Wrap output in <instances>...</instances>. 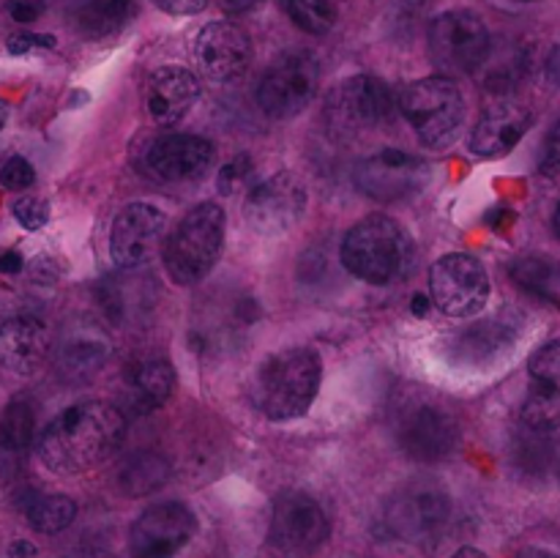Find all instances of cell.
Masks as SVG:
<instances>
[{
    "mask_svg": "<svg viewBox=\"0 0 560 558\" xmlns=\"http://www.w3.org/2000/svg\"><path fill=\"white\" fill-rule=\"evenodd\" d=\"M126 438V416L102 399H85L55 416L38 435V457L63 476L85 474L107 463Z\"/></svg>",
    "mask_w": 560,
    "mask_h": 558,
    "instance_id": "1",
    "label": "cell"
},
{
    "mask_svg": "<svg viewBox=\"0 0 560 558\" xmlns=\"http://www.w3.org/2000/svg\"><path fill=\"white\" fill-rule=\"evenodd\" d=\"M323 361L306 345L277 350L257 367L252 399L271 421H293L312 408L320 388Z\"/></svg>",
    "mask_w": 560,
    "mask_h": 558,
    "instance_id": "2",
    "label": "cell"
},
{
    "mask_svg": "<svg viewBox=\"0 0 560 558\" xmlns=\"http://www.w3.org/2000/svg\"><path fill=\"white\" fill-rule=\"evenodd\" d=\"M342 266L370 284H392L413 268V241L392 217L372 213L348 230L342 241Z\"/></svg>",
    "mask_w": 560,
    "mask_h": 558,
    "instance_id": "3",
    "label": "cell"
},
{
    "mask_svg": "<svg viewBox=\"0 0 560 558\" xmlns=\"http://www.w3.org/2000/svg\"><path fill=\"white\" fill-rule=\"evenodd\" d=\"M224 228L228 219L217 202H200L180 219L164 244V268L175 284H197L211 274L222 255Z\"/></svg>",
    "mask_w": 560,
    "mask_h": 558,
    "instance_id": "4",
    "label": "cell"
},
{
    "mask_svg": "<svg viewBox=\"0 0 560 558\" xmlns=\"http://www.w3.org/2000/svg\"><path fill=\"white\" fill-rule=\"evenodd\" d=\"M399 109L424 146L443 151L465 124V96L448 77H424L399 93Z\"/></svg>",
    "mask_w": 560,
    "mask_h": 558,
    "instance_id": "5",
    "label": "cell"
},
{
    "mask_svg": "<svg viewBox=\"0 0 560 558\" xmlns=\"http://www.w3.org/2000/svg\"><path fill=\"white\" fill-rule=\"evenodd\" d=\"M492 49L481 14L470 9L443 11L430 25V58L443 74H470L485 66Z\"/></svg>",
    "mask_w": 560,
    "mask_h": 558,
    "instance_id": "6",
    "label": "cell"
},
{
    "mask_svg": "<svg viewBox=\"0 0 560 558\" xmlns=\"http://www.w3.org/2000/svg\"><path fill=\"white\" fill-rule=\"evenodd\" d=\"M394 113V96L377 77L355 74L339 82L326 98V120L334 135L359 137L386 124Z\"/></svg>",
    "mask_w": 560,
    "mask_h": 558,
    "instance_id": "7",
    "label": "cell"
},
{
    "mask_svg": "<svg viewBox=\"0 0 560 558\" xmlns=\"http://www.w3.org/2000/svg\"><path fill=\"white\" fill-rule=\"evenodd\" d=\"M320 80V69L312 53L293 49L273 60L257 85V104L273 120L299 115L312 102Z\"/></svg>",
    "mask_w": 560,
    "mask_h": 558,
    "instance_id": "8",
    "label": "cell"
},
{
    "mask_svg": "<svg viewBox=\"0 0 560 558\" xmlns=\"http://www.w3.org/2000/svg\"><path fill=\"white\" fill-rule=\"evenodd\" d=\"M432 304L448 317H474L490 301V277L479 257L454 252L430 268Z\"/></svg>",
    "mask_w": 560,
    "mask_h": 558,
    "instance_id": "9",
    "label": "cell"
},
{
    "mask_svg": "<svg viewBox=\"0 0 560 558\" xmlns=\"http://www.w3.org/2000/svg\"><path fill=\"white\" fill-rule=\"evenodd\" d=\"M430 164L399 148H383L372 156L361 159L353 170L359 191L381 202L408 200L430 184Z\"/></svg>",
    "mask_w": 560,
    "mask_h": 558,
    "instance_id": "10",
    "label": "cell"
},
{
    "mask_svg": "<svg viewBox=\"0 0 560 558\" xmlns=\"http://www.w3.org/2000/svg\"><path fill=\"white\" fill-rule=\"evenodd\" d=\"M271 545L293 558H306L328 539V518L320 503L301 490H284L273 501Z\"/></svg>",
    "mask_w": 560,
    "mask_h": 558,
    "instance_id": "11",
    "label": "cell"
},
{
    "mask_svg": "<svg viewBox=\"0 0 560 558\" xmlns=\"http://www.w3.org/2000/svg\"><path fill=\"white\" fill-rule=\"evenodd\" d=\"M197 518L186 503L164 501L148 507L129 531L131 558H173L195 536Z\"/></svg>",
    "mask_w": 560,
    "mask_h": 558,
    "instance_id": "12",
    "label": "cell"
},
{
    "mask_svg": "<svg viewBox=\"0 0 560 558\" xmlns=\"http://www.w3.org/2000/svg\"><path fill=\"white\" fill-rule=\"evenodd\" d=\"M397 441L416 463H441L457 449L459 425L441 405L416 403L399 416Z\"/></svg>",
    "mask_w": 560,
    "mask_h": 558,
    "instance_id": "13",
    "label": "cell"
},
{
    "mask_svg": "<svg viewBox=\"0 0 560 558\" xmlns=\"http://www.w3.org/2000/svg\"><path fill=\"white\" fill-rule=\"evenodd\" d=\"M306 211V186L293 173H277L257 184L244 202V217L255 233L279 235L301 222Z\"/></svg>",
    "mask_w": 560,
    "mask_h": 558,
    "instance_id": "14",
    "label": "cell"
},
{
    "mask_svg": "<svg viewBox=\"0 0 560 558\" xmlns=\"http://www.w3.org/2000/svg\"><path fill=\"white\" fill-rule=\"evenodd\" d=\"M167 219L151 202H131L115 217L109 233V255L124 271H137L156 257Z\"/></svg>",
    "mask_w": 560,
    "mask_h": 558,
    "instance_id": "15",
    "label": "cell"
},
{
    "mask_svg": "<svg viewBox=\"0 0 560 558\" xmlns=\"http://www.w3.org/2000/svg\"><path fill=\"white\" fill-rule=\"evenodd\" d=\"M452 518V501L438 487H408L383 509V525L394 539L421 542L435 536Z\"/></svg>",
    "mask_w": 560,
    "mask_h": 558,
    "instance_id": "16",
    "label": "cell"
},
{
    "mask_svg": "<svg viewBox=\"0 0 560 558\" xmlns=\"http://www.w3.org/2000/svg\"><path fill=\"white\" fill-rule=\"evenodd\" d=\"M197 69L211 82H233L246 74L252 63V38L230 20L208 22L195 42Z\"/></svg>",
    "mask_w": 560,
    "mask_h": 558,
    "instance_id": "17",
    "label": "cell"
},
{
    "mask_svg": "<svg viewBox=\"0 0 560 558\" xmlns=\"http://www.w3.org/2000/svg\"><path fill=\"white\" fill-rule=\"evenodd\" d=\"M213 164V146L197 135H167L151 142L142 167L164 184H184L206 175Z\"/></svg>",
    "mask_w": 560,
    "mask_h": 558,
    "instance_id": "18",
    "label": "cell"
},
{
    "mask_svg": "<svg viewBox=\"0 0 560 558\" xmlns=\"http://www.w3.org/2000/svg\"><path fill=\"white\" fill-rule=\"evenodd\" d=\"M530 388L523 403V425L558 430L560 427V339L541 345L528 361Z\"/></svg>",
    "mask_w": 560,
    "mask_h": 558,
    "instance_id": "19",
    "label": "cell"
},
{
    "mask_svg": "<svg viewBox=\"0 0 560 558\" xmlns=\"http://www.w3.org/2000/svg\"><path fill=\"white\" fill-rule=\"evenodd\" d=\"M530 120H534V115L525 104L509 102V98L490 104L470 131V151L481 159L506 156L530 129Z\"/></svg>",
    "mask_w": 560,
    "mask_h": 558,
    "instance_id": "20",
    "label": "cell"
},
{
    "mask_svg": "<svg viewBox=\"0 0 560 558\" xmlns=\"http://www.w3.org/2000/svg\"><path fill=\"white\" fill-rule=\"evenodd\" d=\"M200 96V82L189 69L180 66H162L151 71L145 82V107L148 115L159 126H175L189 115Z\"/></svg>",
    "mask_w": 560,
    "mask_h": 558,
    "instance_id": "21",
    "label": "cell"
},
{
    "mask_svg": "<svg viewBox=\"0 0 560 558\" xmlns=\"http://www.w3.org/2000/svg\"><path fill=\"white\" fill-rule=\"evenodd\" d=\"M49 328L38 317L16 315L0 323V367L14 375H33L47 361Z\"/></svg>",
    "mask_w": 560,
    "mask_h": 558,
    "instance_id": "22",
    "label": "cell"
},
{
    "mask_svg": "<svg viewBox=\"0 0 560 558\" xmlns=\"http://www.w3.org/2000/svg\"><path fill=\"white\" fill-rule=\"evenodd\" d=\"M520 334L517 315H495L479 321L476 326L465 328L454 339V361L468 367H481L503 356V350H512Z\"/></svg>",
    "mask_w": 560,
    "mask_h": 558,
    "instance_id": "23",
    "label": "cell"
},
{
    "mask_svg": "<svg viewBox=\"0 0 560 558\" xmlns=\"http://www.w3.org/2000/svg\"><path fill=\"white\" fill-rule=\"evenodd\" d=\"M173 364L167 359H159V356L137 361L129 370V375H126V397H129V405L137 414L162 408L170 399V394H173Z\"/></svg>",
    "mask_w": 560,
    "mask_h": 558,
    "instance_id": "24",
    "label": "cell"
},
{
    "mask_svg": "<svg viewBox=\"0 0 560 558\" xmlns=\"http://www.w3.org/2000/svg\"><path fill=\"white\" fill-rule=\"evenodd\" d=\"M109 359V342L96 328H77L60 342L58 370L69 381H88Z\"/></svg>",
    "mask_w": 560,
    "mask_h": 558,
    "instance_id": "25",
    "label": "cell"
},
{
    "mask_svg": "<svg viewBox=\"0 0 560 558\" xmlns=\"http://www.w3.org/2000/svg\"><path fill=\"white\" fill-rule=\"evenodd\" d=\"M558 454L556 430L520 425L512 441V463L525 476H545L552 468Z\"/></svg>",
    "mask_w": 560,
    "mask_h": 558,
    "instance_id": "26",
    "label": "cell"
},
{
    "mask_svg": "<svg viewBox=\"0 0 560 558\" xmlns=\"http://www.w3.org/2000/svg\"><path fill=\"white\" fill-rule=\"evenodd\" d=\"M514 284L534 299L560 304V263L550 255H525L509 266Z\"/></svg>",
    "mask_w": 560,
    "mask_h": 558,
    "instance_id": "27",
    "label": "cell"
},
{
    "mask_svg": "<svg viewBox=\"0 0 560 558\" xmlns=\"http://www.w3.org/2000/svg\"><path fill=\"white\" fill-rule=\"evenodd\" d=\"M173 465L159 452H137L120 465L118 485L126 496H148L167 485Z\"/></svg>",
    "mask_w": 560,
    "mask_h": 558,
    "instance_id": "28",
    "label": "cell"
},
{
    "mask_svg": "<svg viewBox=\"0 0 560 558\" xmlns=\"http://www.w3.org/2000/svg\"><path fill=\"white\" fill-rule=\"evenodd\" d=\"M135 3L137 0H88L77 11V27L91 38L109 36L124 27Z\"/></svg>",
    "mask_w": 560,
    "mask_h": 558,
    "instance_id": "29",
    "label": "cell"
},
{
    "mask_svg": "<svg viewBox=\"0 0 560 558\" xmlns=\"http://www.w3.org/2000/svg\"><path fill=\"white\" fill-rule=\"evenodd\" d=\"M36 432V414L27 399H14L0 416V452L16 457L25 452Z\"/></svg>",
    "mask_w": 560,
    "mask_h": 558,
    "instance_id": "30",
    "label": "cell"
},
{
    "mask_svg": "<svg viewBox=\"0 0 560 558\" xmlns=\"http://www.w3.org/2000/svg\"><path fill=\"white\" fill-rule=\"evenodd\" d=\"M25 518L31 528L42 531V534H58V531L69 528L71 520L77 518V503L69 496H31L25 501Z\"/></svg>",
    "mask_w": 560,
    "mask_h": 558,
    "instance_id": "31",
    "label": "cell"
},
{
    "mask_svg": "<svg viewBox=\"0 0 560 558\" xmlns=\"http://www.w3.org/2000/svg\"><path fill=\"white\" fill-rule=\"evenodd\" d=\"M279 9L290 16L295 27L312 36H323L337 22V9L331 0H279Z\"/></svg>",
    "mask_w": 560,
    "mask_h": 558,
    "instance_id": "32",
    "label": "cell"
},
{
    "mask_svg": "<svg viewBox=\"0 0 560 558\" xmlns=\"http://www.w3.org/2000/svg\"><path fill=\"white\" fill-rule=\"evenodd\" d=\"M487 74L485 85L490 88L492 93H506L517 85L520 77L525 74V55L520 49H509V53H501L498 58H490L487 55L485 60Z\"/></svg>",
    "mask_w": 560,
    "mask_h": 558,
    "instance_id": "33",
    "label": "cell"
},
{
    "mask_svg": "<svg viewBox=\"0 0 560 558\" xmlns=\"http://www.w3.org/2000/svg\"><path fill=\"white\" fill-rule=\"evenodd\" d=\"M252 173H255V162H252L246 153H238L230 162H224L217 173V186L222 195H235L238 189H244L249 184Z\"/></svg>",
    "mask_w": 560,
    "mask_h": 558,
    "instance_id": "34",
    "label": "cell"
},
{
    "mask_svg": "<svg viewBox=\"0 0 560 558\" xmlns=\"http://www.w3.org/2000/svg\"><path fill=\"white\" fill-rule=\"evenodd\" d=\"M36 184V170L27 159L11 156L5 159L3 167H0V186L11 191H25Z\"/></svg>",
    "mask_w": 560,
    "mask_h": 558,
    "instance_id": "35",
    "label": "cell"
},
{
    "mask_svg": "<svg viewBox=\"0 0 560 558\" xmlns=\"http://www.w3.org/2000/svg\"><path fill=\"white\" fill-rule=\"evenodd\" d=\"M14 219L22 224L25 230H42L44 224L49 222V206L44 200H38V197L27 195V197H20V200L14 202Z\"/></svg>",
    "mask_w": 560,
    "mask_h": 558,
    "instance_id": "36",
    "label": "cell"
},
{
    "mask_svg": "<svg viewBox=\"0 0 560 558\" xmlns=\"http://www.w3.org/2000/svg\"><path fill=\"white\" fill-rule=\"evenodd\" d=\"M539 170L550 178H560V120L550 129L545 140V151H541Z\"/></svg>",
    "mask_w": 560,
    "mask_h": 558,
    "instance_id": "37",
    "label": "cell"
},
{
    "mask_svg": "<svg viewBox=\"0 0 560 558\" xmlns=\"http://www.w3.org/2000/svg\"><path fill=\"white\" fill-rule=\"evenodd\" d=\"M55 47V36L49 33H20V36L9 38V53L11 55H25L31 49H49Z\"/></svg>",
    "mask_w": 560,
    "mask_h": 558,
    "instance_id": "38",
    "label": "cell"
},
{
    "mask_svg": "<svg viewBox=\"0 0 560 558\" xmlns=\"http://www.w3.org/2000/svg\"><path fill=\"white\" fill-rule=\"evenodd\" d=\"M44 11V0H9V14L14 22H36Z\"/></svg>",
    "mask_w": 560,
    "mask_h": 558,
    "instance_id": "39",
    "label": "cell"
},
{
    "mask_svg": "<svg viewBox=\"0 0 560 558\" xmlns=\"http://www.w3.org/2000/svg\"><path fill=\"white\" fill-rule=\"evenodd\" d=\"M213 0H156V5L167 14L175 16H186V14H197V11L208 9Z\"/></svg>",
    "mask_w": 560,
    "mask_h": 558,
    "instance_id": "40",
    "label": "cell"
},
{
    "mask_svg": "<svg viewBox=\"0 0 560 558\" xmlns=\"http://www.w3.org/2000/svg\"><path fill=\"white\" fill-rule=\"evenodd\" d=\"M22 266H25V260H22L20 252H5V255H0V274H20Z\"/></svg>",
    "mask_w": 560,
    "mask_h": 558,
    "instance_id": "41",
    "label": "cell"
},
{
    "mask_svg": "<svg viewBox=\"0 0 560 558\" xmlns=\"http://www.w3.org/2000/svg\"><path fill=\"white\" fill-rule=\"evenodd\" d=\"M547 77H550V82L560 85V44L552 49L550 58H547Z\"/></svg>",
    "mask_w": 560,
    "mask_h": 558,
    "instance_id": "42",
    "label": "cell"
},
{
    "mask_svg": "<svg viewBox=\"0 0 560 558\" xmlns=\"http://www.w3.org/2000/svg\"><path fill=\"white\" fill-rule=\"evenodd\" d=\"M9 556L11 558H33V556H36V547H33L31 542L20 539V542H14V545H11Z\"/></svg>",
    "mask_w": 560,
    "mask_h": 558,
    "instance_id": "43",
    "label": "cell"
},
{
    "mask_svg": "<svg viewBox=\"0 0 560 558\" xmlns=\"http://www.w3.org/2000/svg\"><path fill=\"white\" fill-rule=\"evenodd\" d=\"M430 306H432V299H427V295H416L413 299V304H410V312H413V315H419V317H424L427 312H430Z\"/></svg>",
    "mask_w": 560,
    "mask_h": 558,
    "instance_id": "44",
    "label": "cell"
},
{
    "mask_svg": "<svg viewBox=\"0 0 560 558\" xmlns=\"http://www.w3.org/2000/svg\"><path fill=\"white\" fill-rule=\"evenodd\" d=\"M228 11H246L257 3V0H219Z\"/></svg>",
    "mask_w": 560,
    "mask_h": 558,
    "instance_id": "45",
    "label": "cell"
},
{
    "mask_svg": "<svg viewBox=\"0 0 560 558\" xmlns=\"http://www.w3.org/2000/svg\"><path fill=\"white\" fill-rule=\"evenodd\" d=\"M517 558H560V556H556V553L550 550H539V547H528V550L520 553Z\"/></svg>",
    "mask_w": 560,
    "mask_h": 558,
    "instance_id": "46",
    "label": "cell"
},
{
    "mask_svg": "<svg viewBox=\"0 0 560 558\" xmlns=\"http://www.w3.org/2000/svg\"><path fill=\"white\" fill-rule=\"evenodd\" d=\"M452 558H490V556H487V553H481V550H476V547H463V550L454 553Z\"/></svg>",
    "mask_w": 560,
    "mask_h": 558,
    "instance_id": "47",
    "label": "cell"
},
{
    "mask_svg": "<svg viewBox=\"0 0 560 558\" xmlns=\"http://www.w3.org/2000/svg\"><path fill=\"white\" fill-rule=\"evenodd\" d=\"M69 558H113V556H107V553H98V550H88V553H74V556H69Z\"/></svg>",
    "mask_w": 560,
    "mask_h": 558,
    "instance_id": "48",
    "label": "cell"
},
{
    "mask_svg": "<svg viewBox=\"0 0 560 558\" xmlns=\"http://www.w3.org/2000/svg\"><path fill=\"white\" fill-rule=\"evenodd\" d=\"M5 118H9V107H5V102L0 98V129L5 126Z\"/></svg>",
    "mask_w": 560,
    "mask_h": 558,
    "instance_id": "49",
    "label": "cell"
},
{
    "mask_svg": "<svg viewBox=\"0 0 560 558\" xmlns=\"http://www.w3.org/2000/svg\"><path fill=\"white\" fill-rule=\"evenodd\" d=\"M552 228H556V233L560 235V206L556 208V217H552Z\"/></svg>",
    "mask_w": 560,
    "mask_h": 558,
    "instance_id": "50",
    "label": "cell"
},
{
    "mask_svg": "<svg viewBox=\"0 0 560 558\" xmlns=\"http://www.w3.org/2000/svg\"><path fill=\"white\" fill-rule=\"evenodd\" d=\"M509 3H536V0H509Z\"/></svg>",
    "mask_w": 560,
    "mask_h": 558,
    "instance_id": "51",
    "label": "cell"
}]
</instances>
